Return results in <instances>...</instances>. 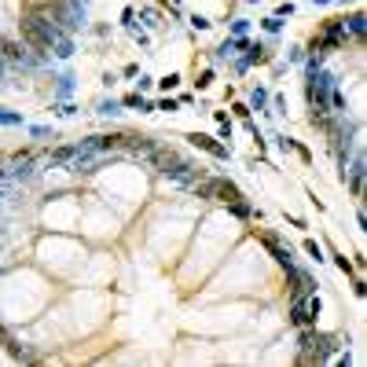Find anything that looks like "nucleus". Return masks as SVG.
Segmentation results:
<instances>
[{
    "label": "nucleus",
    "mask_w": 367,
    "mask_h": 367,
    "mask_svg": "<svg viewBox=\"0 0 367 367\" xmlns=\"http://www.w3.org/2000/svg\"><path fill=\"white\" fill-rule=\"evenodd\" d=\"M55 37H59V26L52 22V15H44V11H26L22 18V41L30 44L33 52H41V55H48L52 52V44H55Z\"/></svg>",
    "instance_id": "obj_1"
},
{
    "label": "nucleus",
    "mask_w": 367,
    "mask_h": 367,
    "mask_svg": "<svg viewBox=\"0 0 367 367\" xmlns=\"http://www.w3.org/2000/svg\"><path fill=\"white\" fill-rule=\"evenodd\" d=\"M202 195H217V202H228V206H235L239 213H246V206L239 202V199H242V195H239V187L228 184V180H213L210 187H202Z\"/></svg>",
    "instance_id": "obj_2"
},
{
    "label": "nucleus",
    "mask_w": 367,
    "mask_h": 367,
    "mask_svg": "<svg viewBox=\"0 0 367 367\" xmlns=\"http://www.w3.org/2000/svg\"><path fill=\"white\" fill-rule=\"evenodd\" d=\"M191 144H195V147H202V150H210V154H217V158H224V154H228V150H224L220 144H213L210 136H199V133L191 136Z\"/></svg>",
    "instance_id": "obj_3"
},
{
    "label": "nucleus",
    "mask_w": 367,
    "mask_h": 367,
    "mask_svg": "<svg viewBox=\"0 0 367 367\" xmlns=\"http://www.w3.org/2000/svg\"><path fill=\"white\" fill-rule=\"evenodd\" d=\"M0 121H4V125H15L18 118H15V114H4V110H0Z\"/></svg>",
    "instance_id": "obj_4"
}]
</instances>
